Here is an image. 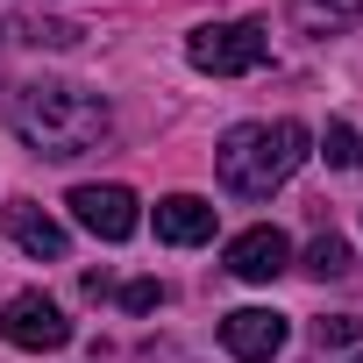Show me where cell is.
Segmentation results:
<instances>
[{
	"label": "cell",
	"mask_w": 363,
	"mask_h": 363,
	"mask_svg": "<svg viewBox=\"0 0 363 363\" xmlns=\"http://www.w3.org/2000/svg\"><path fill=\"white\" fill-rule=\"evenodd\" d=\"M22 43H36V50H72V43H86V29L65 22V15H29V22H22Z\"/></svg>",
	"instance_id": "11"
},
{
	"label": "cell",
	"mask_w": 363,
	"mask_h": 363,
	"mask_svg": "<svg viewBox=\"0 0 363 363\" xmlns=\"http://www.w3.org/2000/svg\"><path fill=\"white\" fill-rule=\"evenodd\" d=\"M207 235H214V207H207L200 193H171V200H157V242L193 250V242H207Z\"/></svg>",
	"instance_id": "8"
},
{
	"label": "cell",
	"mask_w": 363,
	"mask_h": 363,
	"mask_svg": "<svg viewBox=\"0 0 363 363\" xmlns=\"http://www.w3.org/2000/svg\"><path fill=\"white\" fill-rule=\"evenodd\" d=\"M313 342L320 349H356L363 342V320L356 313H328V320H313Z\"/></svg>",
	"instance_id": "14"
},
{
	"label": "cell",
	"mask_w": 363,
	"mask_h": 363,
	"mask_svg": "<svg viewBox=\"0 0 363 363\" xmlns=\"http://www.w3.org/2000/svg\"><path fill=\"white\" fill-rule=\"evenodd\" d=\"M186 57H193V72H207V79H242V72H264L271 29H264V22H200V29L186 36Z\"/></svg>",
	"instance_id": "3"
},
{
	"label": "cell",
	"mask_w": 363,
	"mask_h": 363,
	"mask_svg": "<svg viewBox=\"0 0 363 363\" xmlns=\"http://www.w3.org/2000/svg\"><path fill=\"white\" fill-rule=\"evenodd\" d=\"M221 349H228L235 363H271V356L285 349V313H271V306H235V313L221 320Z\"/></svg>",
	"instance_id": "6"
},
{
	"label": "cell",
	"mask_w": 363,
	"mask_h": 363,
	"mask_svg": "<svg viewBox=\"0 0 363 363\" xmlns=\"http://www.w3.org/2000/svg\"><path fill=\"white\" fill-rule=\"evenodd\" d=\"M8 235H15L36 264H65V228H57L36 200H15V207H8Z\"/></svg>",
	"instance_id": "9"
},
{
	"label": "cell",
	"mask_w": 363,
	"mask_h": 363,
	"mask_svg": "<svg viewBox=\"0 0 363 363\" xmlns=\"http://www.w3.org/2000/svg\"><path fill=\"white\" fill-rule=\"evenodd\" d=\"M306 128L299 121H235L214 150V171H221V186L235 200H271L285 178L306 164Z\"/></svg>",
	"instance_id": "2"
},
{
	"label": "cell",
	"mask_w": 363,
	"mask_h": 363,
	"mask_svg": "<svg viewBox=\"0 0 363 363\" xmlns=\"http://www.w3.org/2000/svg\"><path fill=\"white\" fill-rule=\"evenodd\" d=\"M0 335H8L15 349H65L72 342V320H65V306L57 299H43V292H15L8 306H0Z\"/></svg>",
	"instance_id": "4"
},
{
	"label": "cell",
	"mask_w": 363,
	"mask_h": 363,
	"mask_svg": "<svg viewBox=\"0 0 363 363\" xmlns=\"http://www.w3.org/2000/svg\"><path fill=\"white\" fill-rule=\"evenodd\" d=\"M8 128H15L36 157L72 164V157H86V150L107 143L114 107H107L93 86H72V79H29V86L8 93Z\"/></svg>",
	"instance_id": "1"
},
{
	"label": "cell",
	"mask_w": 363,
	"mask_h": 363,
	"mask_svg": "<svg viewBox=\"0 0 363 363\" xmlns=\"http://www.w3.org/2000/svg\"><path fill=\"white\" fill-rule=\"evenodd\" d=\"M121 306L128 313H150V306H164V285L157 278H135V285H121Z\"/></svg>",
	"instance_id": "15"
},
{
	"label": "cell",
	"mask_w": 363,
	"mask_h": 363,
	"mask_svg": "<svg viewBox=\"0 0 363 363\" xmlns=\"http://www.w3.org/2000/svg\"><path fill=\"white\" fill-rule=\"evenodd\" d=\"M228 271H235L242 285H271L278 271H292V242H285V228H242V235L228 242Z\"/></svg>",
	"instance_id": "7"
},
{
	"label": "cell",
	"mask_w": 363,
	"mask_h": 363,
	"mask_svg": "<svg viewBox=\"0 0 363 363\" xmlns=\"http://www.w3.org/2000/svg\"><path fill=\"white\" fill-rule=\"evenodd\" d=\"M349 264H356V257H349L342 235H320V242L306 250V271H313V278H349Z\"/></svg>",
	"instance_id": "12"
},
{
	"label": "cell",
	"mask_w": 363,
	"mask_h": 363,
	"mask_svg": "<svg viewBox=\"0 0 363 363\" xmlns=\"http://www.w3.org/2000/svg\"><path fill=\"white\" fill-rule=\"evenodd\" d=\"M72 221L79 228H93L100 242H128L135 228H143V214H135V193L128 186H72Z\"/></svg>",
	"instance_id": "5"
},
{
	"label": "cell",
	"mask_w": 363,
	"mask_h": 363,
	"mask_svg": "<svg viewBox=\"0 0 363 363\" xmlns=\"http://www.w3.org/2000/svg\"><path fill=\"white\" fill-rule=\"evenodd\" d=\"M285 15L299 36H335V29L363 22V0H285Z\"/></svg>",
	"instance_id": "10"
},
{
	"label": "cell",
	"mask_w": 363,
	"mask_h": 363,
	"mask_svg": "<svg viewBox=\"0 0 363 363\" xmlns=\"http://www.w3.org/2000/svg\"><path fill=\"white\" fill-rule=\"evenodd\" d=\"M320 157H328L335 171H356V164H363V150H356V128H349V121H335V128L320 135Z\"/></svg>",
	"instance_id": "13"
},
{
	"label": "cell",
	"mask_w": 363,
	"mask_h": 363,
	"mask_svg": "<svg viewBox=\"0 0 363 363\" xmlns=\"http://www.w3.org/2000/svg\"><path fill=\"white\" fill-rule=\"evenodd\" d=\"M349 363H363V356H349Z\"/></svg>",
	"instance_id": "16"
}]
</instances>
